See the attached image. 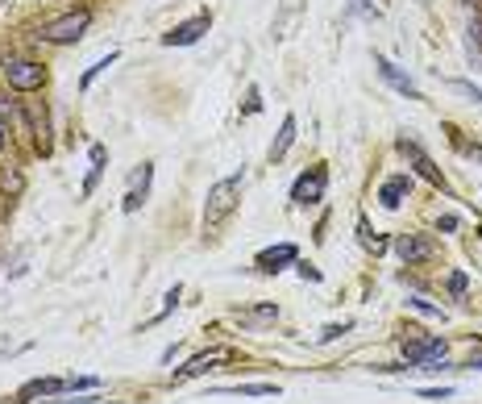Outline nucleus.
Instances as JSON below:
<instances>
[{"label":"nucleus","instance_id":"1","mask_svg":"<svg viewBox=\"0 0 482 404\" xmlns=\"http://www.w3.org/2000/svg\"><path fill=\"white\" fill-rule=\"evenodd\" d=\"M241 184H246V171H233L208 188V200H204V230H221V225L233 217L237 200H241Z\"/></svg>","mask_w":482,"mask_h":404},{"label":"nucleus","instance_id":"2","mask_svg":"<svg viewBox=\"0 0 482 404\" xmlns=\"http://www.w3.org/2000/svg\"><path fill=\"white\" fill-rule=\"evenodd\" d=\"M92 25V9H67L63 17H54V22H42L33 30V38L46 46H76L79 38L87 33Z\"/></svg>","mask_w":482,"mask_h":404},{"label":"nucleus","instance_id":"3","mask_svg":"<svg viewBox=\"0 0 482 404\" xmlns=\"http://www.w3.org/2000/svg\"><path fill=\"white\" fill-rule=\"evenodd\" d=\"M0 76L9 84V92L17 96H33L46 87V67L38 59H25V55H5L0 59Z\"/></svg>","mask_w":482,"mask_h":404},{"label":"nucleus","instance_id":"4","mask_svg":"<svg viewBox=\"0 0 482 404\" xmlns=\"http://www.w3.org/2000/svg\"><path fill=\"white\" fill-rule=\"evenodd\" d=\"M399 346H404V359L412 367H429V372H437L441 363H445V354H450V342L420 338V329H407V338H399Z\"/></svg>","mask_w":482,"mask_h":404},{"label":"nucleus","instance_id":"5","mask_svg":"<svg viewBox=\"0 0 482 404\" xmlns=\"http://www.w3.org/2000/svg\"><path fill=\"white\" fill-rule=\"evenodd\" d=\"M324 197H329V167L324 163H312L308 171L291 179V205H324Z\"/></svg>","mask_w":482,"mask_h":404},{"label":"nucleus","instance_id":"6","mask_svg":"<svg viewBox=\"0 0 482 404\" xmlns=\"http://www.w3.org/2000/svg\"><path fill=\"white\" fill-rule=\"evenodd\" d=\"M396 151L407 159V171H412V175H420V179H429L432 188H441V192L450 197V184H445V175H441V167L432 163V159H429V154H424V151H420V142H416V138H396Z\"/></svg>","mask_w":482,"mask_h":404},{"label":"nucleus","instance_id":"7","mask_svg":"<svg viewBox=\"0 0 482 404\" xmlns=\"http://www.w3.org/2000/svg\"><path fill=\"white\" fill-rule=\"evenodd\" d=\"M229 359H233V350H229V346H213V350H200V354H192V359L183 363L179 372H171V380H167V383H171V388H175V383L200 380V375H208V372H213L216 363H229Z\"/></svg>","mask_w":482,"mask_h":404},{"label":"nucleus","instance_id":"8","mask_svg":"<svg viewBox=\"0 0 482 404\" xmlns=\"http://www.w3.org/2000/svg\"><path fill=\"white\" fill-rule=\"evenodd\" d=\"M391 251H396L407 267H420V262L437 259V242H432L429 234H396V238H391Z\"/></svg>","mask_w":482,"mask_h":404},{"label":"nucleus","instance_id":"9","mask_svg":"<svg viewBox=\"0 0 482 404\" xmlns=\"http://www.w3.org/2000/svg\"><path fill=\"white\" fill-rule=\"evenodd\" d=\"M208 30H213V13H196V17H187V22L171 25L162 33V46H196Z\"/></svg>","mask_w":482,"mask_h":404},{"label":"nucleus","instance_id":"10","mask_svg":"<svg viewBox=\"0 0 482 404\" xmlns=\"http://www.w3.org/2000/svg\"><path fill=\"white\" fill-rule=\"evenodd\" d=\"M296 262H300V246H296V242H279V246L258 251L254 267L262 275H279V271H287V267H296Z\"/></svg>","mask_w":482,"mask_h":404},{"label":"nucleus","instance_id":"11","mask_svg":"<svg viewBox=\"0 0 482 404\" xmlns=\"http://www.w3.org/2000/svg\"><path fill=\"white\" fill-rule=\"evenodd\" d=\"M46 396H67V380H50V375H33L25 380L17 392L9 396V404H33V400H46Z\"/></svg>","mask_w":482,"mask_h":404},{"label":"nucleus","instance_id":"12","mask_svg":"<svg viewBox=\"0 0 482 404\" xmlns=\"http://www.w3.org/2000/svg\"><path fill=\"white\" fill-rule=\"evenodd\" d=\"M375 67H378V76H383L387 84L396 87L399 96H407V100H424V92H420V87H416V79L407 76V71H399V67L391 63V59H387V55H375Z\"/></svg>","mask_w":482,"mask_h":404},{"label":"nucleus","instance_id":"13","mask_svg":"<svg viewBox=\"0 0 482 404\" xmlns=\"http://www.w3.org/2000/svg\"><path fill=\"white\" fill-rule=\"evenodd\" d=\"M150 179H154V163H141L138 171H133V179H129V192H125V200H121V213H138V208L146 205V197H150Z\"/></svg>","mask_w":482,"mask_h":404},{"label":"nucleus","instance_id":"14","mask_svg":"<svg viewBox=\"0 0 482 404\" xmlns=\"http://www.w3.org/2000/svg\"><path fill=\"white\" fill-rule=\"evenodd\" d=\"M412 171H399V175H391V179H383L378 184V200H383V208H404V200L412 197Z\"/></svg>","mask_w":482,"mask_h":404},{"label":"nucleus","instance_id":"15","mask_svg":"<svg viewBox=\"0 0 482 404\" xmlns=\"http://www.w3.org/2000/svg\"><path fill=\"white\" fill-rule=\"evenodd\" d=\"M237 321H241V329H262L270 326V321H279V305H254V308H237Z\"/></svg>","mask_w":482,"mask_h":404},{"label":"nucleus","instance_id":"16","mask_svg":"<svg viewBox=\"0 0 482 404\" xmlns=\"http://www.w3.org/2000/svg\"><path fill=\"white\" fill-rule=\"evenodd\" d=\"M296 130H300V121L291 117H283V125H279V133H275V142H270V163H279V159H287V151H291V142H296Z\"/></svg>","mask_w":482,"mask_h":404},{"label":"nucleus","instance_id":"17","mask_svg":"<svg viewBox=\"0 0 482 404\" xmlns=\"http://www.w3.org/2000/svg\"><path fill=\"white\" fill-rule=\"evenodd\" d=\"M0 192H5L9 200H17V197L25 192V171H22V163H9V159L0 163Z\"/></svg>","mask_w":482,"mask_h":404},{"label":"nucleus","instance_id":"18","mask_svg":"<svg viewBox=\"0 0 482 404\" xmlns=\"http://www.w3.org/2000/svg\"><path fill=\"white\" fill-rule=\"evenodd\" d=\"M216 396H279V388L275 383H229V388H213Z\"/></svg>","mask_w":482,"mask_h":404},{"label":"nucleus","instance_id":"19","mask_svg":"<svg viewBox=\"0 0 482 404\" xmlns=\"http://www.w3.org/2000/svg\"><path fill=\"white\" fill-rule=\"evenodd\" d=\"M358 242H362V246H366V251H370V254H383V251H391V242H387V238H378V234L375 230H370V221H358Z\"/></svg>","mask_w":482,"mask_h":404},{"label":"nucleus","instance_id":"20","mask_svg":"<svg viewBox=\"0 0 482 404\" xmlns=\"http://www.w3.org/2000/svg\"><path fill=\"white\" fill-rule=\"evenodd\" d=\"M0 121H9V125H17V130H22V121H25V105L22 100H13L9 92H0Z\"/></svg>","mask_w":482,"mask_h":404},{"label":"nucleus","instance_id":"21","mask_svg":"<svg viewBox=\"0 0 482 404\" xmlns=\"http://www.w3.org/2000/svg\"><path fill=\"white\" fill-rule=\"evenodd\" d=\"M117 59H121L117 50H108L105 59H96V63H92V67H87V71H84V79H79V87H84V92H87V87L96 84V79L105 76V71H108V67H113V63H117Z\"/></svg>","mask_w":482,"mask_h":404},{"label":"nucleus","instance_id":"22","mask_svg":"<svg viewBox=\"0 0 482 404\" xmlns=\"http://www.w3.org/2000/svg\"><path fill=\"white\" fill-rule=\"evenodd\" d=\"M179 296H183V284H175L171 292L162 296V308H159V317H154L150 326H159V321H167V317H171V313H175V305H179Z\"/></svg>","mask_w":482,"mask_h":404},{"label":"nucleus","instance_id":"23","mask_svg":"<svg viewBox=\"0 0 482 404\" xmlns=\"http://www.w3.org/2000/svg\"><path fill=\"white\" fill-rule=\"evenodd\" d=\"M407 308H416V313H424V317H441V305H432L429 296H407Z\"/></svg>","mask_w":482,"mask_h":404},{"label":"nucleus","instance_id":"24","mask_svg":"<svg viewBox=\"0 0 482 404\" xmlns=\"http://www.w3.org/2000/svg\"><path fill=\"white\" fill-rule=\"evenodd\" d=\"M350 329H354V321H332V326L321 329V342H337V338H345Z\"/></svg>","mask_w":482,"mask_h":404},{"label":"nucleus","instance_id":"25","mask_svg":"<svg viewBox=\"0 0 482 404\" xmlns=\"http://www.w3.org/2000/svg\"><path fill=\"white\" fill-rule=\"evenodd\" d=\"M450 87H453V92H461V96H470L474 105L482 109V87H478V84H470V79H453Z\"/></svg>","mask_w":482,"mask_h":404},{"label":"nucleus","instance_id":"26","mask_svg":"<svg viewBox=\"0 0 482 404\" xmlns=\"http://www.w3.org/2000/svg\"><path fill=\"white\" fill-rule=\"evenodd\" d=\"M375 372H383V375H407V372H416L407 359H399V363H378Z\"/></svg>","mask_w":482,"mask_h":404},{"label":"nucleus","instance_id":"27","mask_svg":"<svg viewBox=\"0 0 482 404\" xmlns=\"http://www.w3.org/2000/svg\"><path fill=\"white\" fill-rule=\"evenodd\" d=\"M254 113H262V92H258V87H250V92H246V109H241V117H254Z\"/></svg>","mask_w":482,"mask_h":404},{"label":"nucleus","instance_id":"28","mask_svg":"<svg viewBox=\"0 0 482 404\" xmlns=\"http://www.w3.org/2000/svg\"><path fill=\"white\" fill-rule=\"evenodd\" d=\"M296 271H300V280H304V284H321V280H324V275L316 271L312 262H296Z\"/></svg>","mask_w":482,"mask_h":404},{"label":"nucleus","instance_id":"29","mask_svg":"<svg viewBox=\"0 0 482 404\" xmlns=\"http://www.w3.org/2000/svg\"><path fill=\"white\" fill-rule=\"evenodd\" d=\"M466 288H470L466 271H453V275H450V292H453V296H466Z\"/></svg>","mask_w":482,"mask_h":404},{"label":"nucleus","instance_id":"30","mask_svg":"<svg viewBox=\"0 0 482 404\" xmlns=\"http://www.w3.org/2000/svg\"><path fill=\"white\" fill-rule=\"evenodd\" d=\"M87 159H92V167H105L108 163V151L100 142H92V146H87Z\"/></svg>","mask_w":482,"mask_h":404},{"label":"nucleus","instance_id":"31","mask_svg":"<svg viewBox=\"0 0 482 404\" xmlns=\"http://www.w3.org/2000/svg\"><path fill=\"white\" fill-rule=\"evenodd\" d=\"M458 225H461V221L453 217V213H445V217H437V234H453V230H458Z\"/></svg>","mask_w":482,"mask_h":404},{"label":"nucleus","instance_id":"32","mask_svg":"<svg viewBox=\"0 0 482 404\" xmlns=\"http://www.w3.org/2000/svg\"><path fill=\"white\" fill-rule=\"evenodd\" d=\"M420 396L424 400H445V396H453V388H420Z\"/></svg>","mask_w":482,"mask_h":404},{"label":"nucleus","instance_id":"33","mask_svg":"<svg viewBox=\"0 0 482 404\" xmlns=\"http://www.w3.org/2000/svg\"><path fill=\"white\" fill-rule=\"evenodd\" d=\"M350 9L362 13V17H378V9H375V5H366V0H350Z\"/></svg>","mask_w":482,"mask_h":404},{"label":"nucleus","instance_id":"34","mask_svg":"<svg viewBox=\"0 0 482 404\" xmlns=\"http://www.w3.org/2000/svg\"><path fill=\"white\" fill-rule=\"evenodd\" d=\"M9 130H13V125H9V121H0V154H5V151H9Z\"/></svg>","mask_w":482,"mask_h":404},{"label":"nucleus","instance_id":"35","mask_svg":"<svg viewBox=\"0 0 482 404\" xmlns=\"http://www.w3.org/2000/svg\"><path fill=\"white\" fill-rule=\"evenodd\" d=\"M67 404H113V400H100L96 392H87V396H79V400H67Z\"/></svg>","mask_w":482,"mask_h":404},{"label":"nucleus","instance_id":"36","mask_svg":"<svg viewBox=\"0 0 482 404\" xmlns=\"http://www.w3.org/2000/svg\"><path fill=\"white\" fill-rule=\"evenodd\" d=\"M461 154H470V159H478V163H482V146L478 142H466V146H461Z\"/></svg>","mask_w":482,"mask_h":404},{"label":"nucleus","instance_id":"37","mask_svg":"<svg viewBox=\"0 0 482 404\" xmlns=\"http://www.w3.org/2000/svg\"><path fill=\"white\" fill-rule=\"evenodd\" d=\"M461 367H466V372H482V354H474L470 363H461Z\"/></svg>","mask_w":482,"mask_h":404},{"label":"nucleus","instance_id":"38","mask_svg":"<svg viewBox=\"0 0 482 404\" xmlns=\"http://www.w3.org/2000/svg\"><path fill=\"white\" fill-rule=\"evenodd\" d=\"M461 5H478V0H461Z\"/></svg>","mask_w":482,"mask_h":404},{"label":"nucleus","instance_id":"39","mask_svg":"<svg viewBox=\"0 0 482 404\" xmlns=\"http://www.w3.org/2000/svg\"><path fill=\"white\" fill-rule=\"evenodd\" d=\"M0 5H9V0H0Z\"/></svg>","mask_w":482,"mask_h":404},{"label":"nucleus","instance_id":"40","mask_svg":"<svg viewBox=\"0 0 482 404\" xmlns=\"http://www.w3.org/2000/svg\"><path fill=\"white\" fill-rule=\"evenodd\" d=\"M478 238H482V230H478Z\"/></svg>","mask_w":482,"mask_h":404}]
</instances>
